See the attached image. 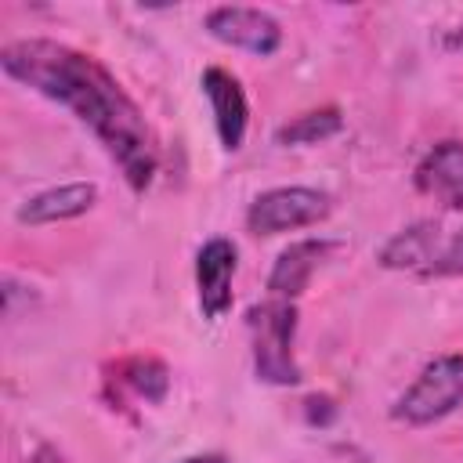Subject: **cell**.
<instances>
[{"label": "cell", "mask_w": 463, "mask_h": 463, "mask_svg": "<svg viewBox=\"0 0 463 463\" xmlns=\"http://www.w3.org/2000/svg\"><path fill=\"white\" fill-rule=\"evenodd\" d=\"M340 109L326 105V109H315V112H304L297 119H289L286 127H279L275 141L279 145H315V141H326L340 130Z\"/></svg>", "instance_id": "12"}, {"label": "cell", "mask_w": 463, "mask_h": 463, "mask_svg": "<svg viewBox=\"0 0 463 463\" xmlns=\"http://www.w3.org/2000/svg\"><path fill=\"white\" fill-rule=\"evenodd\" d=\"M123 380L137 391V394H145L148 402H159L163 394H166V369L156 362V358H130L127 365H123Z\"/></svg>", "instance_id": "13"}, {"label": "cell", "mask_w": 463, "mask_h": 463, "mask_svg": "<svg viewBox=\"0 0 463 463\" xmlns=\"http://www.w3.org/2000/svg\"><path fill=\"white\" fill-rule=\"evenodd\" d=\"M333 250H336V246H333L329 239H300V242H289V246L279 253V260H275V268H271V275H268L271 297H279V300L300 297V293L307 289L311 275L318 271V264H322Z\"/></svg>", "instance_id": "9"}, {"label": "cell", "mask_w": 463, "mask_h": 463, "mask_svg": "<svg viewBox=\"0 0 463 463\" xmlns=\"http://www.w3.org/2000/svg\"><path fill=\"white\" fill-rule=\"evenodd\" d=\"M246 329L253 340V365L257 376L279 387L300 380V365L293 358V333H297V307L293 300H264L246 311Z\"/></svg>", "instance_id": "2"}, {"label": "cell", "mask_w": 463, "mask_h": 463, "mask_svg": "<svg viewBox=\"0 0 463 463\" xmlns=\"http://www.w3.org/2000/svg\"><path fill=\"white\" fill-rule=\"evenodd\" d=\"M98 199V184L94 181H72V184H58L47 188L33 199H25L18 206V221L22 224H54V221H69L80 217L94 206Z\"/></svg>", "instance_id": "10"}, {"label": "cell", "mask_w": 463, "mask_h": 463, "mask_svg": "<svg viewBox=\"0 0 463 463\" xmlns=\"http://www.w3.org/2000/svg\"><path fill=\"white\" fill-rule=\"evenodd\" d=\"M203 94L210 98V109H213V127H217V137L228 152H235L246 137V123H250V105H246V90L242 83L221 69V65H210L203 72Z\"/></svg>", "instance_id": "6"}, {"label": "cell", "mask_w": 463, "mask_h": 463, "mask_svg": "<svg viewBox=\"0 0 463 463\" xmlns=\"http://www.w3.org/2000/svg\"><path fill=\"white\" fill-rule=\"evenodd\" d=\"M329 213V195L318 188H304V184H286V188H271L260 192L250 210H246V228L253 235H279V232H293V228H307L318 224Z\"/></svg>", "instance_id": "4"}, {"label": "cell", "mask_w": 463, "mask_h": 463, "mask_svg": "<svg viewBox=\"0 0 463 463\" xmlns=\"http://www.w3.org/2000/svg\"><path fill=\"white\" fill-rule=\"evenodd\" d=\"M232 279H235V246L228 239H210L195 253V289L206 318H221L232 307Z\"/></svg>", "instance_id": "7"}, {"label": "cell", "mask_w": 463, "mask_h": 463, "mask_svg": "<svg viewBox=\"0 0 463 463\" xmlns=\"http://www.w3.org/2000/svg\"><path fill=\"white\" fill-rule=\"evenodd\" d=\"M416 188L445 210H463V141L434 145L416 166Z\"/></svg>", "instance_id": "8"}, {"label": "cell", "mask_w": 463, "mask_h": 463, "mask_svg": "<svg viewBox=\"0 0 463 463\" xmlns=\"http://www.w3.org/2000/svg\"><path fill=\"white\" fill-rule=\"evenodd\" d=\"M438 253H441V228L430 221H420L383 242L380 264L391 271H423L427 275V268L434 264Z\"/></svg>", "instance_id": "11"}, {"label": "cell", "mask_w": 463, "mask_h": 463, "mask_svg": "<svg viewBox=\"0 0 463 463\" xmlns=\"http://www.w3.org/2000/svg\"><path fill=\"white\" fill-rule=\"evenodd\" d=\"M427 275H463V228L449 242H441V253L434 257Z\"/></svg>", "instance_id": "14"}, {"label": "cell", "mask_w": 463, "mask_h": 463, "mask_svg": "<svg viewBox=\"0 0 463 463\" xmlns=\"http://www.w3.org/2000/svg\"><path fill=\"white\" fill-rule=\"evenodd\" d=\"M463 405V354H441L412 380V387L398 398L394 420L409 427L434 423Z\"/></svg>", "instance_id": "3"}, {"label": "cell", "mask_w": 463, "mask_h": 463, "mask_svg": "<svg viewBox=\"0 0 463 463\" xmlns=\"http://www.w3.org/2000/svg\"><path fill=\"white\" fill-rule=\"evenodd\" d=\"M206 29L221 43L242 47L250 54H275L282 43V25L260 7H213L206 14Z\"/></svg>", "instance_id": "5"}, {"label": "cell", "mask_w": 463, "mask_h": 463, "mask_svg": "<svg viewBox=\"0 0 463 463\" xmlns=\"http://www.w3.org/2000/svg\"><path fill=\"white\" fill-rule=\"evenodd\" d=\"M0 65L11 80L69 109L105 145V152L134 192H145L152 184L156 141L145 123V112L94 54H83L58 40L29 36L11 40L0 51Z\"/></svg>", "instance_id": "1"}, {"label": "cell", "mask_w": 463, "mask_h": 463, "mask_svg": "<svg viewBox=\"0 0 463 463\" xmlns=\"http://www.w3.org/2000/svg\"><path fill=\"white\" fill-rule=\"evenodd\" d=\"M181 463H228V459L217 456V452H206V456H188V459H181Z\"/></svg>", "instance_id": "15"}]
</instances>
